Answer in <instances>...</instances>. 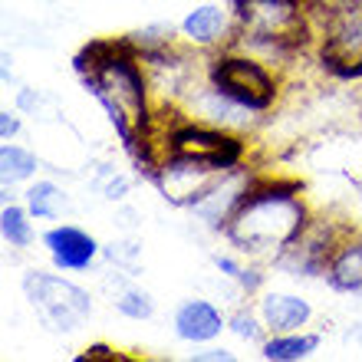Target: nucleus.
<instances>
[{
	"label": "nucleus",
	"mask_w": 362,
	"mask_h": 362,
	"mask_svg": "<svg viewBox=\"0 0 362 362\" xmlns=\"http://www.w3.org/2000/svg\"><path fill=\"white\" fill-rule=\"evenodd\" d=\"M47 247L63 270H83L95 257V240L79 228H57L47 234Z\"/></svg>",
	"instance_id": "9"
},
{
	"label": "nucleus",
	"mask_w": 362,
	"mask_h": 362,
	"mask_svg": "<svg viewBox=\"0 0 362 362\" xmlns=\"http://www.w3.org/2000/svg\"><path fill=\"white\" fill-rule=\"evenodd\" d=\"M221 27H224V13L218 7H198L185 20V33H188L194 43H211V40H218Z\"/></svg>",
	"instance_id": "13"
},
{
	"label": "nucleus",
	"mask_w": 362,
	"mask_h": 362,
	"mask_svg": "<svg viewBox=\"0 0 362 362\" xmlns=\"http://www.w3.org/2000/svg\"><path fill=\"white\" fill-rule=\"evenodd\" d=\"M194 359H211V362H228L230 353H224V349H208V353H194Z\"/></svg>",
	"instance_id": "21"
},
{
	"label": "nucleus",
	"mask_w": 362,
	"mask_h": 362,
	"mask_svg": "<svg viewBox=\"0 0 362 362\" xmlns=\"http://www.w3.org/2000/svg\"><path fill=\"white\" fill-rule=\"evenodd\" d=\"M17 119H13V115H10V112H4V115H0V135H4V139H10V135H13V132H17Z\"/></svg>",
	"instance_id": "20"
},
{
	"label": "nucleus",
	"mask_w": 362,
	"mask_h": 362,
	"mask_svg": "<svg viewBox=\"0 0 362 362\" xmlns=\"http://www.w3.org/2000/svg\"><path fill=\"white\" fill-rule=\"evenodd\" d=\"M79 69L86 73L93 95L105 105V112L119 129L122 142L135 152L139 132L145 129V86L135 63L112 47H93L79 57Z\"/></svg>",
	"instance_id": "1"
},
{
	"label": "nucleus",
	"mask_w": 362,
	"mask_h": 362,
	"mask_svg": "<svg viewBox=\"0 0 362 362\" xmlns=\"http://www.w3.org/2000/svg\"><path fill=\"white\" fill-rule=\"evenodd\" d=\"M230 329L240 336V339H260V329H257V323L250 320V316H234V323H230Z\"/></svg>",
	"instance_id": "19"
},
{
	"label": "nucleus",
	"mask_w": 362,
	"mask_h": 362,
	"mask_svg": "<svg viewBox=\"0 0 362 362\" xmlns=\"http://www.w3.org/2000/svg\"><path fill=\"white\" fill-rule=\"evenodd\" d=\"M27 201H30V211H33L37 218H57L59 204H63V194H59L57 185L40 181V185H33V188L27 191Z\"/></svg>",
	"instance_id": "15"
},
{
	"label": "nucleus",
	"mask_w": 362,
	"mask_h": 362,
	"mask_svg": "<svg viewBox=\"0 0 362 362\" xmlns=\"http://www.w3.org/2000/svg\"><path fill=\"white\" fill-rule=\"evenodd\" d=\"M244 37L260 47L290 49L306 40V27L296 0H238Z\"/></svg>",
	"instance_id": "3"
},
{
	"label": "nucleus",
	"mask_w": 362,
	"mask_h": 362,
	"mask_svg": "<svg viewBox=\"0 0 362 362\" xmlns=\"http://www.w3.org/2000/svg\"><path fill=\"white\" fill-rule=\"evenodd\" d=\"M119 313H125V316H132V320H148L152 316V296L148 293H139V290H132V293H125V296H119Z\"/></svg>",
	"instance_id": "18"
},
{
	"label": "nucleus",
	"mask_w": 362,
	"mask_h": 362,
	"mask_svg": "<svg viewBox=\"0 0 362 362\" xmlns=\"http://www.w3.org/2000/svg\"><path fill=\"white\" fill-rule=\"evenodd\" d=\"M175 329L188 343H208V339H214L221 333V313L204 300H191L175 316Z\"/></svg>",
	"instance_id": "10"
},
{
	"label": "nucleus",
	"mask_w": 362,
	"mask_h": 362,
	"mask_svg": "<svg viewBox=\"0 0 362 362\" xmlns=\"http://www.w3.org/2000/svg\"><path fill=\"white\" fill-rule=\"evenodd\" d=\"M323 63L336 76H362V0L326 17Z\"/></svg>",
	"instance_id": "5"
},
{
	"label": "nucleus",
	"mask_w": 362,
	"mask_h": 362,
	"mask_svg": "<svg viewBox=\"0 0 362 362\" xmlns=\"http://www.w3.org/2000/svg\"><path fill=\"white\" fill-rule=\"evenodd\" d=\"M221 172L224 168H214V165L175 155L162 172V191H165V198L175 201V204H201L211 191L218 188Z\"/></svg>",
	"instance_id": "7"
},
{
	"label": "nucleus",
	"mask_w": 362,
	"mask_h": 362,
	"mask_svg": "<svg viewBox=\"0 0 362 362\" xmlns=\"http://www.w3.org/2000/svg\"><path fill=\"white\" fill-rule=\"evenodd\" d=\"M0 168H4V181H20V178H27V175H33L37 158L30 152H23V148H17V145H4Z\"/></svg>",
	"instance_id": "16"
},
{
	"label": "nucleus",
	"mask_w": 362,
	"mask_h": 362,
	"mask_svg": "<svg viewBox=\"0 0 362 362\" xmlns=\"http://www.w3.org/2000/svg\"><path fill=\"white\" fill-rule=\"evenodd\" d=\"M172 152L181 158L214 165V168H230L240 158V142L208 129H181L172 135Z\"/></svg>",
	"instance_id": "8"
},
{
	"label": "nucleus",
	"mask_w": 362,
	"mask_h": 362,
	"mask_svg": "<svg viewBox=\"0 0 362 362\" xmlns=\"http://www.w3.org/2000/svg\"><path fill=\"white\" fill-rule=\"evenodd\" d=\"M23 290H27L33 310L43 316V323L53 326V329H76L93 310L86 290L49 274H37V270L27 274Z\"/></svg>",
	"instance_id": "4"
},
{
	"label": "nucleus",
	"mask_w": 362,
	"mask_h": 362,
	"mask_svg": "<svg viewBox=\"0 0 362 362\" xmlns=\"http://www.w3.org/2000/svg\"><path fill=\"white\" fill-rule=\"evenodd\" d=\"M264 320H267L270 329H296L310 320V303L300 296L270 293L264 300Z\"/></svg>",
	"instance_id": "11"
},
{
	"label": "nucleus",
	"mask_w": 362,
	"mask_h": 362,
	"mask_svg": "<svg viewBox=\"0 0 362 362\" xmlns=\"http://www.w3.org/2000/svg\"><path fill=\"white\" fill-rule=\"evenodd\" d=\"M0 228H4V238H7V244H13V247H27L30 244V221L27 214L20 208H4V214H0Z\"/></svg>",
	"instance_id": "17"
},
{
	"label": "nucleus",
	"mask_w": 362,
	"mask_h": 362,
	"mask_svg": "<svg viewBox=\"0 0 362 362\" xmlns=\"http://www.w3.org/2000/svg\"><path fill=\"white\" fill-rule=\"evenodd\" d=\"M211 79L218 93L240 109H267L274 103V79L250 59H218Z\"/></svg>",
	"instance_id": "6"
},
{
	"label": "nucleus",
	"mask_w": 362,
	"mask_h": 362,
	"mask_svg": "<svg viewBox=\"0 0 362 362\" xmlns=\"http://www.w3.org/2000/svg\"><path fill=\"white\" fill-rule=\"evenodd\" d=\"M303 230V204L290 188H260L240 198L228 218V234L247 250H276L293 244Z\"/></svg>",
	"instance_id": "2"
},
{
	"label": "nucleus",
	"mask_w": 362,
	"mask_h": 362,
	"mask_svg": "<svg viewBox=\"0 0 362 362\" xmlns=\"http://www.w3.org/2000/svg\"><path fill=\"white\" fill-rule=\"evenodd\" d=\"M316 336H286V339H270L264 343V356L274 362H293V359H303L316 349Z\"/></svg>",
	"instance_id": "14"
},
{
	"label": "nucleus",
	"mask_w": 362,
	"mask_h": 362,
	"mask_svg": "<svg viewBox=\"0 0 362 362\" xmlns=\"http://www.w3.org/2000/svg\"><path fill=\"white\" fill-rule=\"evenodd\" d=\"M329 284H333L336 290H362V244H349V247L333 260Z\"/></svg>",
	"instance_id": "12"
}]
</instances>
